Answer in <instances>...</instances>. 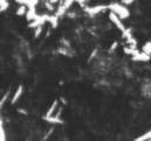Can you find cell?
I'll return each mask as SVG.
<instances>
[{"label":"cell","mask_w":151,"mask_h":141,"mask_svg":"<svg viewBox=\"0 0 151 141\" xmlns=\"http://www.w3.org/2000/svg\"><path fill=\"white\" fill-rule=\"evenodd\" d=\"M109 11L115 13L121 20L128 19L130 16V11L127 6L122 5L121 2H111L109 4Z\"/></svg>","instance_id":"1"},{"label":"cell","mask_w":151,"mask_h":141,"mask_svg":"<svg viewBox=\"0 0 151 141\" xmlns=\"http://www.w3.org/2000/svg\"><path fill=\"white\" fill-rule=\"evenodd\" d=\"M86 13L90 16H94L96 14H100L104 11H109V5H96V6H87L84 8Z\"/></svg>","instance_id":"2"},{"label":"cell","mask_w":151,"mask_h":141,"mask_svg":"<svg viewBox=\"0 0 151 141\" xmlns=\"http://www.w3.org/2000/svg\"><path fill=\"white\" fill-rule=\"evenodd\" d=\"M75 1L76 0H65L61 5H59V8H58V11L55 12V15H56L58 18L63 16V15L68 12V9L72 7V5H73Z\"/></svg>","instance_id":"3"},{"label":"cell","mask_w":151,"mask_h":141,"mask_svg":"<svg viewBox=\"0 0 151 141\" xmlns=\"http://www.w3.org/2000/svg\"><path fill=\"white\" fill-rule=\"evenodd\" d=\"M48 19H49V15H47V14H41V15H38L32 22H29L28 24V27L29 28H38L40 26H43V24L45 22H47L48 21Z\"/></svg>","instance_id":"4"},{"label":"cell","mask_w":151,"mask_h":141,"mask_svg":"<svg viewBox=\"0 0 151 141\" xmlns=\"http://www.w3.org/2000/svg\"><path fill=\"white\" fill-rule=\"evenodd\" d=\"M109 19H110V21L115 25V27H116L119 32L124 33V32L127 31V27L124 26L123 21H122V20H121V19H119L115 13H113V12H110V13H109Z\"/></svg>","instance_id":"5"},{"label":"cell","mask_w":151,"mask_h":141,"mask_svg":"<svg viewBox=\"0 0 151 141\" xmlns=\"http://www.w3.org/2000/svg\"><path fill=\"white\" fill-rule=\"evenodd\" d=\"M131 58H132V61H135V62H148V61L151 60V56L148 55V54H145V53H143V51H139L137 55L132 56Z\"/></svg>","instance_id":"6"},{"label":"cell","mask_w":151,"mask_h":141,"mask_svg":"<svg viewBox=\"0 0 151 141\" xmlns=\"http://www.w3.org/2000/svg\"><path fill=\"white\" fill-rule=\"evenodd\" d=\"M22 93H24V86H22V85H19V86H18V89H17V91L14 92V95H13L12 99H11V103H12V104H15V103L21 98Z\"/></svg>","instance_id":"7"},{"label":"cell","mask_w":151,"mask_h":141,"mask_svg":"<svg viewBox=\"0 0 151 141\" xmlns=\"http://www.w3.org/2000/svg\"><path fill=\"white\" fill-rule=\"evenodd\" d=\"M37 16H38V14H37V8H35V7L28 8L27 14H26V19H27V21H28V22H32Z\"/></svg>","instance_id":"8"},{"label":"cell","mask_w":151,"mask_h":141,"mask_svg":"<svg viewBox=\"0 0 151 141\" xmlns=\"http://www.w3.org/2000/svg\"><path fill=\"white\" fill-rule=\"evenodd\" d=\"M123 50H124V53H125L127 55H131V57L135 56V55H137V54L139 53V50H138L135 46H127V47L123 48Z\"/></svg>","instance_id":"9"},{"label":"cell","mask_w":151,"mask_h":141,"mask_svg":"<svg viewBox=\"0 0 151 141\" xmlns=\"http://www.w3.org/2000/svg\"><path fill=\"white\" fill-rule=\"evenodd\" d=\"M58 105H59V100H54L53 104H52V106L48 108V111H47V113H46L45 117H53L54 112H55L56 108H58Z\"/></svg>","instance_id":"10"},{"label":"cell","mask_w":151,"mask_h":141,"mask_svg":"<svg viewBox=\"0 0 151 141\" xmlns=\"http://www.w3.org/2000/svg\"><path fill=\"white\" fill-rule=\"evenodd\" d=\"M48 22L52 25L53 28H55L58 25H59V18L54 14V15H49V19H48Z\"/></svg>","instance_id":"11"},{"label":"cell","mask_w":151,"mask_h":141,"mask_svg":"<svg viewBox=\"0 0 151 141\" xmlns=\"http://www.w3.org/2000/svg\"><path fill=\"white\" fill-rule=\"evenodd\" d=\"M27 11H28V8L26 7V6H19L18 7V9H17V15H19V16H22V15H26L27 14Z\"/></svg>","instance_id":"12"},{"label":"cell","mask_w":151,"mask_h":141,"mask_svg":"<svg viewBox=\"0 0 151 141\" xmlns=\"http://www.w3.org/2000/svg\"><path fill=\"white\" fill-rule=\"evenodd\" d=\"M135 141H151V131L147 132V133L143 134V135H141L139 138H137Z\"/></svg>","instance_id":"13"},{"label":"cell","mask_w":151,"mask_h":141,"mask_svg":"<svg viewBox=\"0 0 151 141\" xmlns=\"http://www.w3.org/2000/svg\"><path fill=\"white\" fill-rule=\"evenodd\" d=\"M142 51L151 56V41L147 42V43H144V46L142 47Z\"/></svg>","instance_id":"14"},{"label":"cell","mask_w":151,"mask_h":141,"mask_svg":"<svg viewBox=\"0 0 151 141\" xmlns=\"http://www.w3.org/2000/svg\"><path fill=\"white\" fill-rule=\"evenodd\" d=\"M8 6H9L8 1H5V2H0V11H1V12H5V11L8 8Z\"/></svg>","instance_id":"15"},{"label":"cell","mask_w":151,"mask_h":141,"mask_svg":"<svg viewBox=\"0 0 151 141\" xmlns=\"http://www.w3.org/2000/svg\"><path fill=\"white\" fill-rule=\"evenodd\" d=\"M42 31H43V26H40V27H38V28H35L34 36H35V37H39V35L42 33Z\"/></svg>","instance_id":"16"},{"label":"cell","mask_w":151,"mask_h":141,"mask_svg":"<svg viewBox=\"0 0 151 141\" xmlns=\"http://www.w3.org/2000/svg\"><path fill=\"white\" fill-rule=\"evenodd\" d=\"M134 1H135V0H121V4L128 7L129 5H131V4H134Z\"/></svg>","instance_id":"17"},{"label":"cell","mask_w":151,"mask_h":141,"mask_svg":"<svg viewBox=\"0 0 151 141\" xmlns=\"http://www.w3.org/2000/svg\"><path fill=\"white\" fill-rule=\"evenodd\" d=\"M45 5H46V7L49 9V11H54V7H53V4L52 2H49L48 0L47 1H45Z\"/></svg>","instance_id":"18"},{"label":"cell","mask_w":151,"mask_h":141,"mask_svg":"<svg viewBox=\"0 0 151 141\" xmlns=\"http://www.w3.org/2000/svg\"><path fill=\"white\" fill-rule=\"evenodd\" d=\"M49 2H52V4H56V2H60V0H48Z\"/></svg>","instance_id":"19"},{"label":"cell","mask_w":151,"mask_h":141,"mask_svg":"<svg viewBox=\"0 0 151 141\" xmlns=\"http://www.w3.org/2000/svg\"><path fill=\"white\" fill-rule=\"evenodd\" d=\"M116 47H117V42H115V43H114L113 46H111V50H114V49H115Z\"/></svg>","instance_id":"20"}]
</instances>
